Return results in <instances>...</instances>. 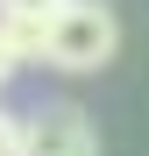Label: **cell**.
Wrapping results in <instances>:
<instances>
[{
  "mask_svg": "<svg viewBox=\"0 0 149 156\" xmlns=\"http://www.w3.org/2000/svg\"><path fill=\"white\" fill-rule=\"evenodd\" d=\"M114 50H121V14L107 0H71L50 14V50H43L50 71H107Z\"/></svg>",
  "mask_w": 149,
  "mask_h": 156,
  "instance_id": "6da1fadb",
  "label": "cell"
},
{
  "mask_svg": "<svg viewBox=\"0 0 149 156\" xmlns=\"http://www.w3.org/2000/svg\"><path fill=\"white\" fill-rule=\"evenodd\" d=\"M21 156H99V128L85 107L50 99V107L21 114Z\"/></svg>",
  "mask_w": 149,
  "mask_h": 156,
  "instance_id": "7a4b0ae2",
  "label": "cell"
},
{
  "mask_svg": "<svg viewBox=\"0 0 149 156\" xmlns=\"http://www.w3.org/2000/svg\"><path fill=\"white\" fill-rule=\"evenodd\" d=\"M0 43H7L14 64H43V50H50V14H7V7H0Z\"/></svg>",
  "mask_w": 149,
  "mask_h": 156,
  "instance_id": "3957f363",
  "label": "cell"
},
{
  "mask_svg": "<svg viewBox=\"0 0 149 156\" xmlns=\"http://www.w3.org/2000/svg\"><path fill=\"white\" fill-rule=\"evenodd\" d=\"M0 156H21V114L0 107Z\"/></svg>",
  "mask_w": 149,
  "mask_h": 156,
  "instance_id": "277c9868",
  "label": "cell"
},
{
  "mask_svg": "<svg viewBox=\"0 0 149 156\" xmlns=\"http://www.w3.org/2000/svg\"><path fill=\"white\" fill-rule=\"evenodd\" d=\"M7 14H57V7H71V0H0Z\"/></svg>",
  "mask_w": 149,
  "mask_h": 156,
  "instance_id": "5b68a950",
  "label": "cell"
},
{
  "mask_svg": "<svg viewBox=\"0 0 149 156\" xmlns=\"http://www.w3.org/2000/svg\"><path fill=\"white\" fill-rule=\"evenodd\" d=\"M14 71H21V64L7 57V43H0V92H7V78H14Z\"/></svg>",
  "mask_w": 149,
  "mask_h": 156,
  "instance_id": "8992f818",
  "label": "cell"
}]
</instances>
